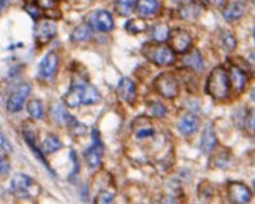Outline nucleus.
<instances>
[{
  "mask_svg": "<svg viewBox=\"0 0 255 204\" xmlns=\"http://www.w3.org/2000/svg\"><path fill=\"white\" fill-rule=\"evenodd\" d=\"M101 101L98 88L86 81L72 83V86L64 95V104L68 108H77L80 105H94Z\"/></svg>",
  "mask_w": 255,
  "mask_h": 204,
  "instance_id": "nucleus-1",
  "label": "nucleus"
},
{
  "mask_svg": "<svg viewBox=\"0 0 255 204\" xmlns=\"http://www.w3.org/2000/svg\"><path fill=\"white\" fill-rule=\"evenodd\" d=\"M230 87L229 70L224 67H217L208 74L204 90L214 99H225L229 97Z\"/></svg>",
  "mask_w": 255,
  "mask_h": 204,
  "instance_id": "nucleus-2",
  "label": "nucleus"
},
{
  "mask_svg": "<svg viewBox=\"0 0 255 204\" xmlns=\"http://www.w3.org/2000/svg\"><path fill=\"white\" fill-rule=\"evenodd\" d=\"M142 54L157 67H167L175 61V53L164 43H145L142 46Z\"/></svg>",
  "mask_w": 255,
  "mask_h": 204,
  "instance_id": "nucleus-3",
  "label": "nucleus"
},
{
  "mask_svg": "<svg viewBox=\"0 0 255 204\" xmlns=\"http://www.w3.org/2000/svg\"><path fill=\"white\" fill-rule=\"evenodd\" d=\"M153 84L157 93L163 95L164 98L174 99L180 94V81L175 77L174 73H170V72L160 73L155 79Z\"/></svg>",
  "mask_w": 255,
  "mask_h": 204,
  "instance_id": "nucleus-4",
  "label": "nucleus"
},
{
  "mask_svg": "<svg viewBox=\"0 0 255 204\" xmlns=\"http://www.w3.org/2000/svg\"><path fill=\"white\" fill-rule=\"evenodd\" d=\"M191 44H192V36L185 29L181 28L171 29L168 37V46L175 54H187Z\"/></svg>",
  "mask_w": 255,
  "mask_h": 204,
  "instance_id": "nucleus-5",
  "label": "nucleus"
},
{
  "mask_svg": "<svg viewBox=\"0 0 255 204\" xmlns=\"http://www.w3.org/2000/svg\"><path fill=\"white\" fill-rule=\"evenodd\" d=\"M58 68H60V58L56 51H50L43 57V60L39 64V77L46 81L54 80Z\"/></svg>",
  "mask_w": 255,
  "mask_h": 204,
  "instance_id": "nucleus-6",
  "label": "nucleus"
},
{
  "mask_svg": "<svg viewBox=\"0 0 255 204\" xmlns=\"http://www.w3.org/2000/svg\"><path fill=\"white\" fill-rule=\"evenodd\" d=\"M88 26L98 32H111L115 28L113 17L106 10H97L91 12L87 18Z\"/></svg>",
  "mask_w": 255,
  "mask_h": 204,
  "instance_id": "nucleus-7",
  "label": "nucleus"
},
{
  "mask_svg": "<svg viewBox=\"0 0 255 204\" xmlns=\"http://www.w3.org/2000/svg\"><path fill=\"white\" fill-rule=\"evenodd\" d=\"M31 84L29 83H22L13 90V93L10 94V97L7 99L6 108L8 112H19L22 109V106L25 104L28 95L31 94Z\"/></svg>",
  "mask_w": 255,
  "mask_h": 204,
  "instance_id": "nucleus-8",
  "label": "nucleus"
},
{
  "mask_svg": "<svg viewBox=\"0 0 255 204\" xmlns=\"http://www.w3.org/2000/svg\"><path fill=\"white\" fill-rule=\"evenodd\" d=\"M93 145L87 148V150L84 152V159H86V163H87L88 168L91 170H95L101 166V161H102V142H101L100 133L98 130H93Z\"/></svg>",
  "mask_w": 255,
  "mask_h": 204,
  "instance_id": "nucleus-9",
  "label": "nucleus"
},
{
  "mask_svg": "<svg viewBox=\"0 0 255 204\" xmlns=\"http://www.w3.org/2000/svg\"><path fill=\"white\" fill-rule=\"evenodd\" d=\"M226 191H228L230 200L236 204H247L251 202V198H253L250 188H247L242 182H229Z\"/></svg>",
  "mask_w": 255,
  "mask_h": 204,
  "instance_id": "nucleus-10",
  "label": "nucleus"
},
{
  "mask_svg": "<svg viewBox=\"0 0 255 204\" xmlns=\"http://www.w3.org/2000/svg\"><path fill=\"white\" fill-rule=\"evenodd\" d=\"M118 94L120 98L123 99L125 102L132 105L137 99V87L135 83L128 79V77H123L122 80L119 81L118 84Z\"/></svg>",
  "mask_w": 255,
  "mask_h": 204,
  "instance_id": "nucleus-11",
  "label": "nucleus"
},
{
  "mask_svg": "<svg viewBox=\"0 0 255 204\" xmlns=\"http://www.w3.org/2000/svg\"><path fill=\"white\" fill-rule=\"evenodd\" d=\"M57 35V25L51 21H42L40 24L35 28V37L38 43L46 44L54 39Z\"/></svg>",
  "mask_w": 255,
  "mask_h": 204,
  "instance_id": "nucleus-12",
  "label": "nucleus"
},
{
  "mask_svg": "<svg viewBox=\"0 0 255 204\" xmlns=\"http://www.w3.org/2000/svg\"><path fill=\"white\" fill-rule=\"evenodd\" d=\"M32 186V178L25 174H15L10 182V189L17 196H26Z\"/></svg>",
  "mask_w": 255,
  "mask_h": 204,
  "instance_id": "nucleus-13",
  "label": "nucleus"
},
{
  "mask_svg": "<svg viewBox=\"0 0 255 204\" xmlns=\"http://www.w3.org/2000/svg\"><path fill=\"white\" fill-rule=\"evenodd\" d=\"M228 70H229L232 87L235 88L236 93H242L243 90H244V87H246V83H247V74H246V72L236 64H232Z\"/></svg>",
  "mask_w": 255,
  "mask_h": 204,
  "instance_id": "nucleus-14",
  "label": "nucleus"
},
{
  "mask_svg": "<svg viewBox=\"0 0 255 204\" xmlns=\"http://www.w3.org/2000/svg\"><path fill=\"white\" fill-rule=\"evenodd\" d=\"M244 11H246V6L243 1H228L224 4L222 15L226 21H236L242 18Z\"/></svg>",
  "mask_w": 255,
  "mask_h": 204,
  "instance_id": "nucleus-15",
  "label": "nucleus"
},
{
  "mask_svg": "<svg viewBox=\"0 0 255 204\" xmlns=\"http://www.w3.org/2000/svg\"><path fill=\"white\" fill-rule=\"evenodd\" d=\"M182 65L185 68L193 70V72H200L204 67V62H203V57L197 50H191L187 54H184Z\"/></svg>",
  "mask_w": 255,
  "mask_h": 204,
  "instance_id": "nucleus-16",
  "label": "nucleus"
},
{
  "mask_svg": "<svg viewBox=\"0 0 255 204\" xmlns=\"http://www.w3.org/2000/svg\"><path fill=\"white\" fill-rule=\"evenodd\" d=\"M199 129V119L193 113H187L181 118L178 123V130L184 136H192Z\"/></svg>",
  "mask_w": 255,
  "mask_h": 204,
  "instance_id": "nucleus-17",
  "label": "nucleus"
},
{
  "mask_svg": "<svg viewBox=\"0 0 255 204\" xmlns=\"http://www.w3.org/2000/svg\"><path fill=\"white\" fill-rule=\"evenodd\" d=\"M218 143V138L215 136V131L212 129V124H208L205 127L204 133H203V136H201V142H200V149L203 153H210L212 152Z\"/></svg>",
  "mask_w": 255,
  "mask_h": 204,
  "instance_id": "nucleus-18",
  "label": "nucleus"
},
{
  "mask_svg": "<svg viewBox=\"0 0 255 204\" xmlns=\"http://www.w3.org/2000/svg\"><path fill=\"white\" fill-rule=\"evenodd\" d=\"M160 1L157 0H141L137 3L138 14L141 15V18H150L155 17L156 14L160 10Z\"/></svg>",
  "mask_w": 255,
  "mask_h": 204,
  "instance_id": "nucleus-19",
  "label": "nucleus"
},
{
  "mask_svg": "<svg viewBox=\"0 0 255 204\" xmlns=\"http://www.w3.org/2000/svg\"><path fill=\"white\" fill-rule=\"evenodd\" d=\"M91 37V28L88 26V24H80L76 26L75 29L70 33V40L76 42V43H81L86 42Z\"/></svg>",
  "mask_w": 255,
  "mask_h": 204,
  "instance_id": "nucleus-20",
  "label": "nucleus"
},
{
  "mask_svg": "<svg viewBox=\"0 0 255 204\" xmlns=\"http://www.w3.org/2000/svg\"><path fill=\"white\" fill-rule=\"evenodd\" d=\"M61 148H63V142L54 134H49V136H46V139L43 141V145H42L43 153H47V155L49 153H54V152L60 150Z\"/></svg>",
  "mask_w": 255,
  "mask_h": 204,
  "instance_id": "nucleus-21",
  "label": "nucleus"
},
{
  "mask_svg": "<svg viewBox=\"0 0 255 204\" xmlns=\"http://www.w3.org/2000/svg\"><path fill=\"white\" fill-rule=\"evenodd\" d=\"M181 17L188 21H194V19L199 17L201 8L199 7V3H185L182 8H180Z\"/></svg>",
  "mask_w": 255,
  "mask_h": 204,
  "instance_id": "nucleus-22",
  "label": "nucleus"
},
{
  "mask_svg": "<svg viewBox=\"0 0 255 204\" xmlns=\"http://www.w3.org/2000/svg\"><path fill=\"white\" fill-rule=\"evenodd\" d=\"M53 118H54L57 123L61 124V126H69L73 116H70L61 104H56L54 108H53Z\"/></svg>",
  "mask_w": 255,
  "mask_h": 204,
  "instance_id": "nucleus-23",
  "label": "nucleus"
},
{
  "mask_svg": "<svg viewBox=\"0 0 255 204\" xmlns=\"http://www.w3.org/2000/svg\"><path fill=\"white\" fill-rule=\"evenodd\" d=\"M170 32H171V29L166 24H157L153 28L152 37H153L156 43H164V42H168Z\"/></svg>",
  "mask_w": 255,
  "mask_h": 204,
  "instance_id": "nucleus-24",
  "label": "nucleus"
},
{
  "mask_svg": "<svg viewBox=\"0 0 255 204\" xmlns=\"http://www.w3.org/2000/svg\"><path fill=\"white\" fill-rule=\"evenodd\" d=\"M26 111L29 116L35 120H40L43 118V104L40 99H31L26 105Z\"/></svg>",
  "mask_w": 255,
  "mask_h": 204,
  "instance_id": "nucleus-25",
  "label": "nucleus"
},
{
  "mask_svg": "<svg viewBox=\"0 0 255 204\" xmlns=\"http://www.w3.org/2000/svg\"><path fill=\"white\" fill-rule=\"evenodd\" d=\"M126 31L131 33V35H137V33H141L143 32L146 28H148V25L145 22V19H139V18H131L128 19L125 25Z\"/></svg>",
  "mask_w": 255,
  "mask_h": 204,
  "instance_id": "nucleus-26",
  "label": "nucleus"
},
{
  "mask_svg": "<svg viewBox=\"0 0 255 204\" xmlns=\"http://www.w3.org/2000/svg\"><path fill=\"white\" fill-rule=\"evenodd\" d=\"M138 1H134V0H130V1H116L115 3V8H116V12L119 15H123V17H128L131 12L134 11V8L137 7Z\"/></svg>",
  "mask_w": 255,
  "mask_h": 204,
  "instance_id": "nucleus-27",
  "label": "nucleus"
},
{
  "mask_svg": "<svg viewBox=\"0 0 255 204\" xmlns=\"http://www.w3.org/2000/svg\"><path fill=\"white\" fill-rule=\"evenodd\" d=\"M24 10H25V11L31 15L32 19L36 21V22L43 17V8L39 4V1H28V3L24 4Z\"/></svg>",
  "mask_w": 255,
  "mask_h": 204,
  "instance_id": "nucleus-28",
  "label": "nucleus"
},
{
  "mask_svg": "<svg viewBox=\"0 0 255 204\" xmlns=\"http://www.w3.org/2000/svg\"><path fill=\"white\" fill-rule=\"evenodd\" d=\"M142 119V118H141ZM135 134H137L138 138H149L155 134V129L152 127L149 120H142V123L139 124V127L134 129Z\"/></svg>",
  "mask_w": 255,
  "mask_h": 204,
  "instance_id": "nucleus-29",
  "label": "nucleus"
},
{
  "mask_svg": "<svg viewBox=\"0 0 255 204\" xmlns=\"http://www.w3.org/2000/svg\"><path fill=\"white\" fill-rule=\"evenodd\" d=\"M95 204H115V198L111 192L108 191H101L94 199Z\"/></svg>",
  "mask_w": 255,
  "mask_h": 204,
  "instance_id": "nucleus-30",
  "label": "nucleus"
},
{
  "mask_svg": "<svg viewBox=\"0 0 255 204\" xmlns=\"http://www.w3.org/2000/svg\"><path fill=\"white\" fill-rule=\"evenodd\" d=\"M244 127L250 134H255V109H251V111L246 113Z\"/></svg>",
  "mask_w": 255,
  "mask_h": 204,
  "instance_id": "nucleus-31",
  "label": "nucleus"
},
{
  "mask_svg": "<svg viewBox=\"0 0 255 204\" xmlns=\"http://www.w3.org/2000/svg\"><path fill=\"white\" fill-rule=\"evenodd\" d=\"M221 40H222V44L225 46V49L233 50L236 47V39L235 36L228 31H224L221 33Z\"/></svg>",
  "mask_w": 255,
  "mask_h": 204,
  "instance_id": "nucleus-32",
  "label": "nucleus"
},
{
  "mask_svg": "<svg viewBox=\"0 0 255 204\" xmlns=\"http://www.w3.org/2000/svg\"><path fill=\"white\" fill-rule=\"evenodd\" d=\"M150 111H152V115L155 118H164L167 115V108L163 105L162 102H152Z\"/></svg>",
  "mask_w": 255,
  "mask_h": 204,
  "instance_id": "nucleus-33",
  "label": "nucleus"
},
{
  "mask_svg": "<svg viewBox=\"0 0 255 204\" xmlns=\"http://www.w3.org/2000/svg\"><path fill=\"white\" fill-rule=\"evenodd\" d=\"M44 17L47 19H60L61 17H63V14L60 12V10L58 8H51V10H46V12H44Z\"/></svg>",
  "mask_w": 255,
  "mask_h": 204,
  "instance_id": "nucleus-34",
  "label": "nucleus"
},
{
  "mask_svg": "<svg viewBox=\"0 0 255 204\" xmlns=\"http://www.w3.org/2000/svg\"><path fill=\"white\" fill-rule=\"evenodd\" d=\"M1 150H3L4 153L13 152V146L10 145V142H8V139H7L4 134H1Z\"/></svg>",
  "mask_w": 255,
  "mask_h": 204,
  "instance_id": "nucleus-35",
  "label": "nucleus"
},
{
  "mask_svg": "<svg viewBox=\"0 0 255 204\" xmlns=\"http://www.w3.org/2000/svg\"><path fill=\"white\" fill-rule=\"evenodd\" d=\"M0 166H1V175L4 177V175L8 173V170H10V164H8V160L4 157V155L1 156V163H0Z\"/></svg>",
  "mask_w": 255,
  "mask_h": 204,
  "instance_id": "nucleus-36",
  "label": "nucleus"
},
{
  "mask_svg": "<svg viewBox=\"0 0 255 204\" xmlns=\"http://www.w3.org/2000/svg\"><path fill=\"white\" fill-rule=\"evenodd\" d=\"M163 204H178V203H177V200H175L173 196H166L164 200H163Z\"/></svg>",
  "mask_w": 255,
  "mask_h": 204,
  "instance_id": "nucleus-37",
  "label": "nucleus"
},
{
  "mask_svg": "<svg viewBox=\"0 0 255 204\" xmlns=\"http://www.w3.org/2000/svg\"><path fill=\"white\" fill-rule=\"evenodd\" d=\"M251 99H253V101L255 102V88L253 90V91H251Z\"/></svg>",
  "mask_w": 255,
  "mask_h": 204,
  "instance_id": "nucleus-38",
  "label": "nucleus"
},
{
  "mask_svg": "<svg viewBox=\"0 0 255 204\" xmlns=\"http://www.w3.org/2000/svg\"><path fill=\"white\" fill-rule=\"evenodd\" d=\"M253 185H254V192H255V180H254V182H253Z\"/></svg>",
  "mask_w": 255,
  "mask_h": 204,
  "instance_id": "nucleus-39",
  "label": "nucleus"
},
{
  "mask_svg": "<svg viewBox=\"0 0 255 204\" xmlns=\"http://www.w3.org/2000/svg\"><path fill=\"white\" fill-rule=\"evenodd\" d=\"M254 39H255V28H254Z\"/></svg>",
  "mask_w": 255,
  "mask_h": 204,
  "instance_id": "nucleus-40",
  "label": "nucleus"
}]
</instances>
